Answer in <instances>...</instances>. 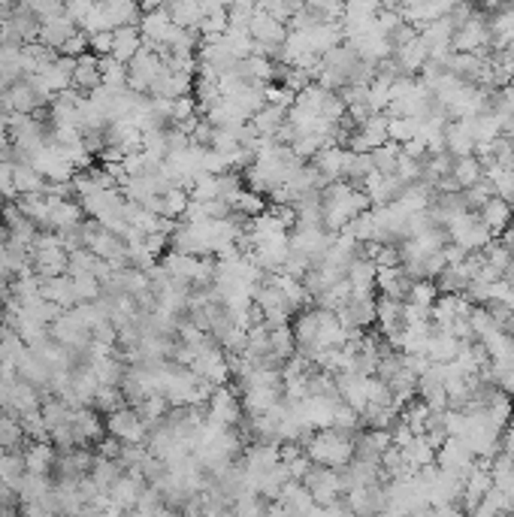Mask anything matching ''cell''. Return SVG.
I'll return each instance as SVG.
<instances>
[{"label":"cell","mask_w":514,"mask_h":517,"mask_svg":"<svg viewBox=\"0 0 514 517\" xmlns=\"http://www.w3.org/2000/svg\"><path fill=\"white\" fill-rule=\"evenodd\" d=\"M167 64L163 61L161 52L143 46L137 52V55L128 61V88L130 91H139V94H148V88H152L154 76L161 73V67Z\"/></svg>","instance_id":"9c48e42d"},{"label":"cell","mask_w":514,"mask_h":517,"mask_svg":"<svg viewBox=\"0 0 514 517\" xmlns=\"http://www.w3.org/2000/svg\"><path fill=\"white\" fill-rule=\"evenodd\" d=\"M206 418L221 426H236L242 418V400H240V391L230 385H221L215 387L212 396L206 400Z\"/></svg>","instance_id":"30bf717a"},{"label":"cell","mask_w":514,"mask_h":517,"mask_svg":"<svg viewBox=\"0 0 514 517\" xmlns=\"http://www.w3.org/2000/svg\"><path fill=\"white\" fill-rule=\"evenodd\" d=\"M167 12L178 28H200V21L206 16L200 0H167Z\"/></svg>","instance_id":"f1b7e54d"},{"label":"cell","mask_w":514,"mask_h":517,"mask_svg":"<svg viewBox=\"0 0 514 517\" xmlns=\"http://www.w3.org/2000/svg\"><path fill=\"white\" fill-rule=\"evenodd\" d=\"M49 333L55 336L58 342L64 345V348H76V351H85L88 345H91V330L82 324V318L73 309H64L58 314L55 321L49 324Z\"/></svg>","instance_id":"7c38bea8"},{"label":"cell","mask_w":514,"mask_h":517,"mask_svg":"<svg viewBox=\"0 0 514 517\" xmlns=\"http://www.w3.org/2000/svg\"><path fill=\"white\" fill-rule=\"evenodd\" d=\"M369 172H376V167H372V155L369 152H354V148H348V152H345V176H342V179L360 188V185L369 179Z\"/></svg>","instance_id":"836d02e7"},{"label":"cell","mask_w":514,"mask_h":517,"mask_svg":"<svg viewBox=\"0 0 514 517\" xmlns=\"http://www.w3.org/2000/svg\"><path fill=\"white\" fill-rule=\"evenodd\" d=\"M21 46L19 43H0V73H4L6 82L25 76V52H21Z\"/></svg>","instance_id":"4dcf8cb0"},{"label":"cell","mask_w":514,"mask_h":517,"mask_svg":"<svg viewBox=\"0 0 514 517\" xmlns=\"http://www.w3.org/2000/svg\"><path fill=\"white\" fill-rule=\"evenodd\" d=\"M91 406L100 411V415H109V411H115L118 406H124V394L118 385H100L94 394V402Z\"/></svg>","instance_id":"f35d334b"},{"label":"cell","mask_w":514,"mask_h":517,"mask_svg":"<svg viewBox=\"0 0 514 517\" xmlns=\"http://www.w3.org/2000/svg\"><path fill=\"white\" fill-rule=\"evenodd\" d=\"M107 433L122 441H146L148 436V424L146 418L139 415L137 406H118L115 411H109L107 415Z\"/></svg>","instance_id":"ba28073f"},{"label":"cell","mask_w":514,"mask_h":517,"mask_svg":"<svg viewBox=\"0 0 514 517\" xmlns=\"http://www.w3.org/2000/svg\"><path fill=\"white\" fill-rule=\"evenodd\" d=\"M249 34H251V40H255V52H260V55H266V58H273V61H279L281 49H285V40H288V25H285V21L273 19L270 12H264L257 6V10L251 12Z\"/></svg>","instance_id":"277c9868"},{"label":"cell","mask_w":514,"mask_h":517,"mask_svg":"<svg viewBox=\"0 0 514 517\" xmlns=\"http://www.w3.org/2000/svg\"><path fill=\"white\" fill-rule=\"evenodd\" d=\"M233 209H236V212H242V215H249V219H255V215H260L266 209V197H260L257 191L245 188L240 197H236Z\"/></svg>","instance_id":"f6af8a7d"},{"label":"cell","mask_w":514,"mask_h":517,"mask_svg":"<svg viewBox=\"0 0 514 517\" xmlns=\"http://www.w3.org/2000/svg\"><path fill=\"white\" fill-rule=\"evenodd\" d=\"M58 52H61V55H70V58H79V55H85V52H91V49H88V34L79 28V31L73 34Z\"/></svg>","instance_id":"7dc6e473"},{"label":"cell","mask_w":514,"mask_h":517,"mask_svg":"<svg viewBox=\"0 0 514 517\" xmlns=\"http://www.w3.org/2000/svg\"><path fill=\"white\" fill-rule=\"evenodd\" d=\"M178 31H182V28L173 25L167 6H161V10H146L143 16H139V34H143V46L161 52V55H167L170 43L176 40Z\"/></svg>","instance_id":"5b68a950"},{"label":"cell","mask_w":514,"mask_h":517,"mask_svg":"<svg viewBox=\"0 0 514 517\" xmlns=\"http://www.w3.org/2000/svg\"><path fill=\"white\" fill-rule=\"evenodd\" d=\"M445 148L454 155V157H466V155H475L478 142H475L472 131H469L466 118H451L445 124Z\"/></svg>","instance_id":"d4e9b609"},{"label":"cell","mask_w":514,"mask_h":517,"mask_svg":"<svg viewBox=\"0 0 514 517\" xmlns=\"http://www.w3.org/2000/svg\"><path fill=\"white\" fill-rule=\"evenodd\" d=\"M10 288H12L10 273H4V269H0V299H4L6 294H10Z\"/></svg>","instance_id":"816d5d0a"},{"label":"cell","mask_w":514,"mask_h":517,"mask_svg":"<svg viewBox=\"0 0 514 517\" xmlns=\"http://www.w3.org/2000/svg\"><path fill=\"white\" fill-rule=\"evenodd\" d=\"M502 279L509 282V284H514V254H511V260L505 264V269H502Z\"/></svg>","instance_id":"db71d44e"},{"label":"cell","mask_w":514,"mask_h":517,"mask_svg":"<svg viewBox=\"0 0 514 517\" xmlns=\"http://www.w3.org/2000/svg\"><path fill=\"white\" fill-rule=\"evenodd\" d=\"M12 170H16V163H12V161H0V194H4L6 200L19 197V194H16V179H12Z\"/></svg>","instance_id":"c3c4849f"},{"label":"cell","mask_w":514,"mask_h":517,"mask_svg":"<svg viewBox=\"0 0 514 517\" xmlns=\"http://www.w3.org/2000/svg\"><path fill=\"white\" fill-rule=\"evenodd\" d=\"M460 345L463 342H460L451 330H436L433 327V333H430V339H427V357L433 363H448V361L457 357Z\"/></svg>","instance_id":"4316f807"},{"label":"cell","mask_w":514,"mask_h":517,"mask_svg":"<svg viewBox=\"0 0 514 517\" xmlns=\"http://www.w3.org/2000/svg\"><path fill=\"white\" fill-rule=\"evenodd\" d=\"M76 31H79L76 21L67 16V12H58V16H51V19H43L40 43H46V46H51V49H61Z\"/></svg>","instance_id":"484cf974"},{"label":"cell","mask_w":514,"mask_h":517,"mask_svg":"<svg viewBox=\"0 0 514 517\" xmlns=\"http://www.w3.org/2000/svg\"><path fill=\"white\" fill-rule=\"evenodd\" d=\"M463 197H466V206L472 209V212H478V206L484 203L487 197H494V185H490L487 176H481L475 185H469V188H463Z\"/></svg>","instance_id":"ee69618b"},{"label":"cell","mask_w":514,"mask_h":517,"mask_svg":"<svg viewBox=\"0 0 514 517\" xmlns=\"http://www.w3.org/2000/svg\"><path fill=\"white\" fill-rule=\"evenodd\" d=\"M0 103H4L10 112H25V115H34L40 107H46L49 97L36 91V85L28 76H21V79L6 85V91L0 94Z\"/></svg>","instance_id":"8fae6325"},{"label":"cell","mask_w":514,"mask_h":517,"mask_svg":"<svg viewBox=\"0 0 514 517\" xmlns=\"http://www.w3.org/2000/svg\"><path fill=\"white\" fill-rule=\"evenodd\" d=\"M511 508H514V505H511V499L505 497V493L494 484V487H490V490L481 497L478 508H475V514H502V512L509 514Z\"/></svg>","instance_id":"ab89813d"},{"label":"cell","mask_w":514,"mask_h":517,"mask_svg":"<svg viewBox=\"0 0 514 517\" xmlns=\"http://www.w3.org/2000/svg\"><path fill=\"white\" fill-rule=\"evenodd\" d=\"M21 454H25L28 472H40V475H49L51 466H55L58 448H51V441H31V445H28Z\"/></svg>","instance_id":"f546056e"},{"label":"cell","mask_w":514,"mask_h":517,"mask_svg":"<svg viewBox=\"0 0 514 517\" xmlns=\"http://www.w3.org/2000/svg\"><path fill=\"white\" fill-rule=\"evenodd\" d=\"M255 306L260 312V321H264L266 327L290 324L294 314L303 309V306L290 297V290L281 284V279L275 273H266L264 279H260V284L255 288Z\"/></svg>","instance_id":"7a4b0ae2"},{"label":"cell","mask_w":514,"mask_h":517,"mask_svg":"<svg viewBox=\"0 0 514 517\" xmlns=\"http://www.w3.org/2000/svg\"><path fill=\"white\" fill-rule=\"evenodd\" d=\"M445 227H448L451 243H457L460 249H466V251H481L484 245L494 239L487 224L478 219V212H460L457 219H451Z\"/></svg>","instance_id":"8992f818"},{"label":"cell","mask_w":514,"mask_h":517,"mask_svg":"<svg viewBox=\"0 0 514 517\" xmlns=\"http://www.w3.org/2000/svg\"><path fill=\"white\" fill-rule=\"evenodd\" d=\"M339 321L348 330H369L376 324V294H348L336 309Z\"/></svg>","instance_id":"4fadbf2b"},{"label":"cell","mask_w":514,"mask_h":517,"mask_svg":"<svg viewBox=\"0 0 514 517\" xmlns=\"http://www.w3.org/2000/svg\"><path fill=\"white\" fill-rule=\"evenodd\" d=\"M303 6H309L315 16H321L324 21H339L342 10H345V0H303Z\"/></svg>","instance_id":"7bdbcfd3"},{"label":"cell","mask_w":514,"mask_h":517,"mask_svg":"<svg viewBox=\"0 0 514 517\" xmlns=\"http://www.w3.org/2000/svg\"><path fill=\"white\" fill-rule=\"evenodd\" d=\"M94 6H97V0H64V12L76 21L79 28H82V21L94 12Z\"/></svg>","instance_id":"bcb514c9"},{"label":"cell","mask_w":514,"mask_h":517,"mask_svg":"<svg viewBox=\"0 0 514 517\" xmlns=\"http://www.w3.org/2000/svg\"><path fill=\"white\" fill-rule=\"evenodd\" d=\"M139 49H143V34H139V25L115 28L113 31V52H109V55L128 64Z\"/></svg>","instance_id":"83f0119b"},{"label":"cell","mask_w":514,"mask_h":517,"mask_svg":"<svg viewBox=\"0 0 514 517\" xmlns=\"http://www.w3.org/2000/svg\"><path fill=\"white\" fill-rule=\"evenodd\" d=\"M305 454L312 457V463H321V466H345L354 457V436L336 426H321V430H312V436L303 441Z\"/></svg>","instance_id":"3957f363"},{"label":"cell","mask_w":514,"mask_h":517,"mask_svg":"<svg viewBox=\"0 0 514 517\" xmlns=\"http://www.w3.org/2000/svg\"><path fill=\"white\" fill-rule=\"evenodd\" d=\"M484 176V163L478 161V155H466V157H454L451 179L457 182V188L463 191L469 185H475Z\"/></svg>","instance_id":"d6a6232c"},{"label":"cell","mask_w":514,"mask_h":517,"mask_svg":"<svg viewBox=\"0 0 514 517\" xmlns=\"http://www.w3.org/2000/svg\"><path fill=\"white\" fill-rule=\"evenodd\" d=\"M387 124H391V115L387 112H369L363 122H357V131L352 137V146L354 152H372V148H378L382 142H387Z\"/></svg>","instance_id":"2e32d148"},{"label":"cell","mask_w":514,"mask_h":517,"mask_svg":"<svg viewBox=\"0 0 514 517\" xmlns=\"http://www.w3.org/2000/svg\"><path fill=\"white\" fill-rule=\"evenodd\" d=\"M321 194H324V200H321L324 227L333 230V234H339V230L354 219V215H360L363 209L372 206L367 191L357 188V185H352V182H345V179L330 182Z\"/></svg>","instance_id":"6da1fadb"},{"label":"cell","mask_w":514,"mask_h":517,"mask_svg":"<svg viewBox=\"0 0 514 517\" xmlns=\"http://www.w3.org/2000/svg\"><path fill=\"white\" fill-rule=\"evenodd\" d=\"M70 85L76 88V91H82V94H88V91H94L97 85H103L100 55H94V52H85V55H79L76 58V67H73Z\"/></svg>","instance_id":"603a6c76"},{"label":"cell","mask_w":514,"mask_h":517,"mask_svg":"<svg viewBox=\"0 0 514 517\" xmlns=\"http://www.w3.org/2000/svg\"><path fill=\"white\" fill-rule=\"evenodd\" d=\"M12 179H16V194H43L46 191V182H49V179L43 176V172L36 170L31 161L16 163Z\"/></svg>","instance_id":"1f68e13d"},{"label":"cell","mask_w":514,"mask_h":517,"mask_svg":"<svg viewBox=\"0 0 514 517\" xmlns=\"http://www.w3.org/2000/svg\"><path fill=\"white\" fill-rule=\"evenodd\" d=\"M100 76H103V88L109 91H122L128 88V64L118 61L113 55H103L100 58Z\"/></svg>","instance_id":"e575fe53"},{"label":"cell","mask_w":514,"mask_h":517,"mask_svg":"<svg viewBox=\"0 0 514 517\" xmlns=\"http://www.w3.org/2000/svg\"><path fill=\"white\" fill-rule=\"evenodd\" d=\"M6 85H10V82H6V79H4V73H0V94L6 91Z\"/></svg>","instance_id":"9f6ffc18"},{"label":"cell","mask_w":514,"mask_h":517,"mask_svg":"<svg viewBox=\"0 0 514 517\" xmlns=\"http://www.w3.org/2000/svg\"><path fill=\"white\" fill-rule=\"evenodd\" d=\"M393 58H397V64L402 67L406 76H421L423 64H427V58H430V46L421 36V31L415 34L408 43H402V46L393 49Z\"/></svg>","instance_id":"d6986e66"},{"label":"cell","mask_w":514,"mask_h":517,"mask_svg":"<svg viewBox=\"0 0 514 517\" xmlns=\"http://www.w3.org/2000/svg\"><path fill=\"white\" fill-rule=\"evenodd\" d=\"M372 167H376V172H382V176H393L399 167V155H402V146H397V142H382L378 148H372Z\"/></svg>","instance_id":"d590c367"},{"label":"cell","mask_w":514,"mask_h":517,"mask_svg":"<svg viewBox=\"0 0 514 517\" xmlns=\"http://www.w3.org/2000/svg\"><path fill=\"white\" fill-rule=\"evenodd\" d=\"M478 219L487 224L490 234L499 236L514 221V203H509V200H502V197H496L494 194V197H487L478 206Z\"/></svg>","instance_id":"44dd1931"},{"label":"cell","mask_w":514,"mask_h":517,"mask_svg":"<svg viewBox=\"0 0 514 517\" xmlns=\"http://www.w3.org/2000/svg\"><path fill=\"white\" fill-rule=\"evenodd\" d=\"M454 52H490V19L475 10L463 25L454 31Z\"/></svg>","instance_id":"52a82bcc"},{"label":"cell","mask_w":514,"mask_h":517,"mask_svg":"<svg viewBox=\"0 0 514 517\" xmlns=\"http://www.w3.org/2000/svg\"><path fill=\"white\" fill-rule=\"evenodd\" d=\"M415 279L408 275L406 266H378L376 273V290L384 297H393V299H402L406 303L408 299V290H412Z\"/></svg>","instance_id":"ac0fdd59"},{"label":"cell","mask_w":514,"mask_h":517,"mask_svg":"<svg viewBox=\"0 0 514 517\" xmlns=\"http://www.w3.org/2000/svg\"><path fill=\"white\" fill-rule=\"evenodd\" d=\"M139 6L146 10H161V6H167V0H139Z\"/></svg>","instance_id":"f5cc1de1"},{"label":"cell","mask_w":514,"mask_h":517,"mask_svg":"<svg viewBox=\"0 0 514 517\" xmlns=\"http://www.w3.org/2000/svg\"><path fill=\"white\" fill-rule=\"evenodd\" d=\"M494 381H496L499 391L509 394L511 400H514V366H509V370H499V372H494Z\"/></svg>","instance_id":"f907efd6"},{"label":"cell","mask_w":514,"mask_h":517,"mask_svg":"<svg viewBox=\"0 0 514 517\" xmlns=\"http://www.w3.org/2000/svg\"><path fill=\"white\" fill-rule=\"evenodd\" d=\"M40 294L51 299L55 306H61V309H73V306L79 303L70 273H58V275H49V279H40Z\"/></svg>","instance_id":"cb8c5ba5"},{"label":"cell","mask_w":514,"mask_h":517,"mask_svg":"<svg viewBox=\"0 0 514 517\" xmlns=\"http://www.w3.org/2000/svg\"><path fill=\"white\" fill-rule=\"evenodd\" d=\"M502 299L511 306V314H514V284H509V290H505V297H502Z\"/></svg>","instance_id":"11a10c76"},{"label":"cell","mask_w":514,"mask_h":517,"mask_svg":"<svg viewBox=\"0 0 514 517\" xmlns=\"http://www.w3.org/2000/svg\"><path fill=\"white\" fill-rule=\"evenodd\" d=\"M249 124L255 127V133L260 139H281V131H285V124H288V109L275 107V103H264V107L249 118Z\"/></svg>","instance_id":"e0dca14e"},{"label":"cell","mask_w":514,"mask_h":517,"mask_svg":"<svg viewBox=\"0 0 514 517\" xmlns=\"http://www.w3.org/2000/svg\"><path fill=\"white\" fill-rule=\"evenodd\" d=\"M19 424H21V430H25L28 441H49V426H46V418H43L40 409L21 411Z\"/></svg>","instance_id":"8d00e7d4"},{"label":"cell","mask_w":514,"mask_h":517,"mask_svg":"<svg viewBox=\"0 0 514 517\" xmlns=\"http://www.w3.org/2000/svg\"><path fill=\"white\" fill-rule=\"evenodd\" d=\"M4 200H6V197H4V194H0V215H4V206H6Z\"/></svg>","instance_id":"6f0895ef"},{"label":"cell","mask_w":514,"mask_h":517,"mask_svg":"<svg viewBox=\"0 0 514 517\" xmlns=\"http://www.w3.org/2000/svg\"><path fill=\"white\" fill-rule=\"evenodd\" d=\"M73 288H76L79 303H91L103 294V282L97 275H73Z\"/></svg>","instance_id":"b9f144b4"},{"label":"cell","mask_w":514,"mask_h":517,"mask_svg":"<svg viewBox=\"0 0 514 517\" xmlns=\"http://www.w3.org/2000/svg\"><path fill=\"white\" fill-rule=\"evenodd\" d=\"M194 76H197V73L176 70V67L163 64L161 73L152 82V88H148V97H167V100H178V97L194 91Z\"/></svg>","instance_id":"9a60e30c"},{"label":"cell","mask_w":514,"mask_h":517,"mask_svg":"<svg viewBox=\"0 0 514 517\" xmlns=\"http://www.w3.org/2000/svg\"><path fill=\"white\" fill-rule=\"evenodd\" d=\"M345 152L348 148H342V146H324L321 152H315L309 157L312 167L321 172V179L327 185L339 182V179L345 176Z\"/></svg>","instance_id":"7402d4cb"},{"label":"cell","mask_w":514,"mask_h":517,"mask_svg":"<svg viewBox=\"0 0 514 517\" xmlns=\"http://www.w3.org/2000/svg\"><path fill=\"white\" fill-rule=\"evenodd\" d=\"M484 176L490 179L496 197L514 203V167H490V170H484Z\"/></svg>","instance_id":"74e56055"},{"label":"cell","mask_w":514,"mask_h":517,"mask_svg":"<svg viewBox=\"0 0 514 517\" xmlns=\"http://www.w3.org/2000/svg\"><path fill=\"white\" fill-rule=\"evenodd\" d=\"M103 19H107L109 31L124 25H139V16H143V6L139 0H97Z\"/></svg>","instance_id":"ffe728a7"},{"label":"cell","mask_w":514,"mask_h":517,"mask_svg":"<svg viewBox=\"0 0 514 517\" xmlns=\"http://www.w3.org/2000/svg\"><path fill=\"white\" fill-rule=\"evenodd\" d=\"M303 484L309 487V493L315 497L318 505H327L336 497H342V481L336 466H321V463H312V469L305 472Z\"/></svg>","instance_id":"5bb4252c"},{"label":"cell","mask_w":514,"mask_h":517,"mask_svg":"<svg viewBox=\"0 0 514 517\" xmlns=\"http://www.w3.org/2000/svg\"><path fill=\"white\" fill-rule=\"evenodd\" d=\"M439 297V288L433 279H418L412 284V290H408V299L406 303H415V306H423V309H433Z\"/></svg>","instance_id":"60d3db41"},{"label":"cell","mask_w":514,"mask_h":517,"mask_svg":"<svg viewBox=\"0 0 514 517\" xmlns=\"http://www.w3.org/2000/svg\"><path fill=\"white\" fill-rule=\"evenodd\" d=\"M88 49L94 52V55H109L113 52V31H94L88 34Z\"/></svg>","instance_id":"681fc988"}]
</instances>
